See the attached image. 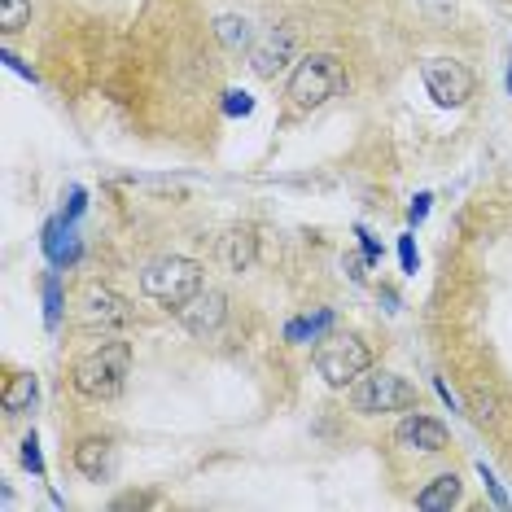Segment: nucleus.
<instances>
[{"label":"nucleus","instance_id":"obj_1","mask_svg":"<svg viewBox=\"0 0 512 512\" xmlns=\"http://www.w3.org/2000/svg\"><path fill=\"white\" fill-rule=\"evenodd\" d=\"M127 368H132V346L110 337V342L92 346L88 355L75 359L71 368V386L84 394V399H119L127 386Z\"/></svg>","mask_w":512,"mask_h":512},{"label":"nucleus","instance_id":"obj_2","mask_svg":"<svg viewBox=\"0 0 512 512\" xmlns=\"http://www.w3.org/2000/svg\"><path fill=\"white\" fill-rule=\"evenodd\" d=\"M342 88H346L342 62H337L333 53H307V57H298V66L289 71L285 101L294 114H311V110H320L324 101H333Z\"/></svg>","mask_w":512,"mask_h":512},{"label":"nucleus","instance_id":"obj_3","mask_svg":"<svg viewBox=\"0 0 512 512\" xmlns=\"http://www.w3.org/2000/svg\"><path fill=\"white\" fill-rule=\"evenodd\" d=\"M202 285V263L197 259H184V254H167V259H154L141 272V294L154 298L158 307H171L180 311Z\"/></svg>","mask_w":512,"mask_h":512},{"label":"nucleus","instance_id":"obj_4","mask_svg":"<svg viewBox=\"0 0 512 512\" xmlns=\"http://www.w3.org/2000/svg\"><path fill=\"white\" fill-rule=\"evenodd\" d=\"M316 372L324 381H329L333 390H346L355 386L359 377L372 368V351L364 342H359L355 333H333V337H320L316 342Z\"/></svg>","mask_w":512,"mask_h":512},{"label":"nucleus","instance_id":"obj_5","mask_svg":"<svg viewBox=\"0 0 512 512\" xmlns=\"http://www.w3.org/2000/svg\"><path fill=\"white\" fill-rule=\"evenodd\" d=\"M351 407L359 416H390V412H412L416 390L407 386L399 372H364L351 386Z\"/></svg>","mask_w":512,"mask_h":512},{"label":"nucleus","instance_id":"obj_6","mask_svg":"<svg viewBox=\"0 0 512 512\" xmlns=\"http://www.w3.org/2000/svg\"><path fill=\"white\" fill-rule=\"evenodd\" d=\"M421 79H425L429 97H434L438 106H447V110L469 106V97L477 88L473 71L464 62H456V57H429V62H421Z\"/></svg>","mask_w":512,"mask_h":512},{"label":"nucleus","instance_id":"obj_7","mask_svg":"<svg viewBox=\"0 0 512 512\" xmlns=\"http://www.w3.org/2000/svg\"><path fill=\"white\" fill-rule=\"evenodd\" d=\"M298 53V27H272L263 40L250 44V71L259 79H276Z\"/></svg>","mask_w":512,"mask_h":512},{"label":"nucleus","instance_id":"obj_8","mask_svg":"<svg viewBox=\"0 0 512 512\" xmlns=\"http://www.w3.org/2000/svg\"><path fill=\"white\" fill-rule=\"evenodd\" d=\"M224 316H228V298L219 294V289H197V294L180 307V324L197 337L215 333L219 324H224Z\"/></svg>","mask_w":512,"mask_h":512},{"label":"nucleus","instance_id":"obj_9","mask_svg":"<svg viewBox=\"0 0 512 512\" xmlns=\"http://www.w3.org/2000/svg\"><path fill=\"white\" fill-rule=\"evenodd\" d=\"M394 442L407 451H447V425L434 421V416H421V412H412V416H403L399 429H394Z\"/></svg>","mask_w":512,"mask_h":512},{"label":"nucleus","instance_id":"obj_10","mask_svg":"<svg viewBox=\"0 0 512 512\" xmlns=\"http://www.w3.org/2000/svg\"><path fill=\"white\" fill-rule=\"evenodd\" d=\"M84 320L92 324V329H119V324H127L132 320V311H127V302L114 294V289H106V285H92L88 294H84Z\"/></svg>","mask_w":512,"mask_h":512},{"label":"nucleus","instance_id":"obj_11","mask_svg":"<svg viewBox=\"0 0 512 512\" xmlns=\"http://www.w3.org/2000/svg\"><path fill=\"white\" fill-rule=\"evenodd\" d=\"M224 267L228 272H250L254 267V254H259V237H254V228H237V232H228V241H224Z\"/></svg>","mask_w":512,"mask_h":512},{"label":"nucleus","instance_id":"obj_12","mask_svg":"<svg viewBox=\"0 0 512 512\" xmlns=\"http://www.w3.org/2000/svg\"><path fill=\"white\" fill-rule=\"evenodd\" d=\"M40 399V381L31 377V372H14V377L5 381V394H0V403H5V412L9 416H22V412H31Z\"/></svg>","mask_w":512,"mask_h":512},{"label":"nucleus","instance_id":"obj_13","mask_svg":"<svg viewBox=\"0 0 512 512\" xmlns=\"http://www.w3.org/2000/svg\"><path fill=\"white\" fill-rule=\"evenodd\" d=\"M460 477L456 473H442V477H434V482L425 486L421 495H416V508H425V512H442V508H456L460 504Z\"/></svg>","mask_w":512,"mask_h":512},{"label":"nucleus","instance_id":"obj_14","mask_svg":"<svg viewBox=\"0 0 512 512\" xmlns=\"http://www.w3.org/2000/svg\"><path fill=\"white\" fill-rule=\"evenodd\" d=\"M75 469L92 477V482H101V477L110 473V442L106 438H84L75 447Z\"/></svg>","mask_w":512,"mask_h":512},{"label":"nucleus","instance_id":"obj_15","mask_svg":"<svg viewBox=\"0 0 512 512\" xmlns=\"http://www.w3.org/2000/svg\"><path fill=\"white\" fill-rule=\"evenodd\" d=\"M215 36L228 53H250L254 44V31H250V18H237V14H219L215 18Z\"/></svg>","mask_w":512,"mask_h":512},{"label":"nucleus","instance_id":"obj_16","mask_svg":"<svg viewBox=\"0 0 512 512\" xmlns=\"http://www.w3.org/2000/svg\"><path fill=\"white\" fill-rule=\"evenodd\" d=\"M329 324H333V311H316V316L289 320V324H285V337H289V342H320Z\"/></svg>","mask_w":512,"mask_h":512},{"label":"nucleus","instance_id":"obj_17","mask_svg":"<svg viewBox=\"0 0 512 512\" xmlns=\"http://www.w3.org/2000/svg\"><path fill=\"white\" fill-rule=\"evenodd\" d=\"M31 22V0H0V31L14 36Z\"/></svg>","mask_w":512,"mask_h":512},{"label":"nucleus","instance_id":"obj_18","mask_svg":"<svg viewBox=\"0 0 512 512\" xmlns=\"http://www.w3.org/2000/svg\"><path fill=\"white\" fill-rule=\"evenodd\" d=\"M224 114L228 119H246V114H254V97L246 88H228L224 92Z\"/></svg>","mask_w":512,"mask_h":512},{"label":"nucleus","instance_id":"obj_19","mask_svg":"<svg viewBox=\"0 0 512 512\" xmlns=\"http://www.w3.org/2000/svg\"><path fill=\"white\" fill-rule=\"evenodd\" d=\"M57 316H62V285H57V276L49 272L44 276V320H49V329L57 324Z\"/></svg>","mask_w":512,"mask_h":512},{"label":"nucleus","instance_id":"obj_20","mask_svg":"<svg viewBox=\"0 0 512 512\" xmlns=\"http://www.w3.org/2000/svg\"><path fill=\"white\" fill-rule=\"evenodd\" d=\"M22 464H27L36 477H44V456H40V438L36 434H27L22 438Z\"/></svg>","mask_w":512,"mask_h":512},{"label":"nucleus","instance_id":"obj_21","mask_svg":"<svg viewBox=\"0 0 512 512\" xmlns=\"http://www.w3.org/2000/svg\"><path fill=\"white\" fill-rule=\"evenodd\" d=\"M477 473H482V482H486V491H491V499H495V508H508V495H504V486L495 482V473L486 469V464H477Z\"/></svg>","mask_w":512,"mask_h":512},{"label":"nucleus","instance_id":"obj_22","mask_svg":"<svg viewBox=\"0 0 512 512\" xmlns=\"http://www.w3.org/2000/svg\"><path fill=\"white\" fill-rule=\"evenodd\" d=\"M399 263H403V272H416V263H421V254H416L412 237H399Z\"/></svg>","mask_w":512,"mask_h":512},{"label":"nucleus","instance_id":"obj_23","mask_svg":"<svg viewBox=\"0 0 512 512\" xmlns=\"http://www.w3.org/2000/svg\"><path fill=\"white\" fill-rule=\"evenodd\" d=\"M429 202H434V197H429V193H421V197H416V202L412 206H407V224H425V215H429Z\"/></svg>","mask_w":512,"mask_h":512},{"label":"nucleus","instance_id":"obj_24","mask_svg":"<svg viewBox=\"0 0 512 512\" xmlns=\"http://www.w3.org/2000/svg\"><path fill=\"white\" fill-rule=\"evenodd\" d=\"M355 237H359V246H364V259H368V263H377V259H381V246H377V237H372L368 228H355Z\"/></svg>","mask_w":512,"mask_h":512},{"label":"nucleus","instance_id":"obj_25","mask_svg":"<svg viewBox=\"0 0 512 512\" xmlns=\"http://www.w3.org/2000/svg\"><path fill=\"white\" fill-rule=\"evenodd\" d=\"M79 215H84V189H71V206L62 211V219H66V224H75Z\"/></svg>","mask_w":512,"mask_h":512},{"label":"nucleus","instance_id":"obj_26","mask_svg":"<svg viewBox=\"0 0 512 512\" xmlns=\"http://www.w3.org/2000/svg\"><path fill=\"white\" fill-rule=\"evenodd\" d=\"M5 66H9V71H18L22 79H31V84H36V71H31V66H27V62H22V57H14V53H5Z\"/></svg>","mask_w":512,"mask_h":512},{"label":"nucleus","instance_id":"obj_27","mask_svg":"<svg viewBox=\"0 0 512 512\" xmlns=\"http://www.w3.org/2000/svg\"><path fill=\"white\" fill-rule=\"evenodd\" d=\"M425 5H429V9H438V14H447V9L456 5V0H425Z\"/></svg>","mask_w":512,"mask_h":512},{"label":"nucleus","instance_id":"obj_28","mask_svg":"<svg viewBox=\"0 0 512 512\" xmlns=\"http://www.w3.org/2000/svg\"><path fill=\"white\" fill-rule=\"evenodd\" d=\"M508 92H512V62H508Z\"/></svg>","mask_w":512,"mask_h":512}]
</instances>
